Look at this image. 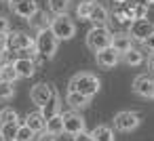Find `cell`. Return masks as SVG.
<instances>
[{"instance_id": "20", "label": "cell", "mask_w": 154, "mask_h": 141, "mask_svg": "<svg viewBox=\"0 0 154 141\" xmlns=\"http://www.w3.org/2000/svg\"><path fill=\"white\" fill-rule=\"evenodd\" d=\"M59 95L55 93L53 97H51V101L45 105V107H40V112H42V116H45V120H49V118H53V116H57L59 114Z\"/></svg>"}, {"instance_id": "3", "label": "cell", "mask_w": 154, "mask_h": 141, "mask_svg": "<svg viewBox=\"0 0 154 141\" xmlns=\"http://www.w3.org/2000/svg\"><path fill=\"white\" fill-rule=\"evenodd\" d=\"M51 32L55 34L57 40H70V38H74V34H76V23H74L68 15H59V17L53 19Z\"/></svg>"}, {"instance_id": "36", "label": "cell", "mask_w": 154, "mask_h": 141, "mask_svg": "<svg viewBox=\"0 0 154 141\" xmlns=\"http://www.w3.org/2000/svg\"><path fill=\"white\" fill-rule=\"evenodd\" d=\"M148 68L154 72V53H150V55H148Z\"/></svg>"}, {"instance_id": "6", "label": "cell", "mask_w": 154, "mask_h": 141, "mask_svg": "<svg viewBox=\"0 0 154 141\" xmlns=\"http://www.w3.org/2000/svg\"><path fill=\"white\" fill-rule=\"evenodd\" d=\"M114 126H116L118 130H125V133L135 130V128L139 126V116H137L135 112H129V110L118 112V114L114 116Z\"/></svg>"}, {"instance_id": "39", "label": "cell", "mask_w": 154, "mask_h": 141, "mask_svg": "<svg viewBox=\"0 0 154 141\" xmlns=\"http://www.w3.org/2000/svg\"><path fill=\"white\" fill-rule=\"evenodd\" d=\"M152 99H154V93H152Z\"/></svg>"}, {"instance_id": "11", "label": "cell", "mask_w": 154, "mask_h": 141, "mask_svg": "<svg viewBox=\"0 0 154 141\" xmlns=\"http://www.w3.org/2000/svg\"><path fill=\"white\" fill-rule=\"evenodd\" d=\"M133 91H135V95L150 99V97H152V93H154V78H152V76H148V74L137 76V78H135V82H133Z\"/></svg>"}, {"instance_id": "25", "label": "cell", "mask_w": 154, "mask_h": 141, "mask_svg": "<svg viewBox=\"0 0 154 141\" xmlns=\"http://www.w3.org/2000/svg\"><path fill=\"white\" fill-rule=\"evenodd\" d=\"M19 78V74H17V70H15V65L13 63H5V68H2V72H0V80H5V82H15Z\"/></svg>"}, {"instance_id": "21", "label": "cell", "mask_w": 154, "mask_h": 141, "mask_svg": "<svg viewBox=\"0 0 154 141\" xmlns=\"http://www.w3.org/2000/svg\"><path fill=\"white\" fill-rule=\"evenodd\" d=\"M68 103L74 107V110H82V107H87L89 103H91V99L89 97H85V95H80V93H68Z\"/></svg>"}, {"instance_id": "19", "label": "cell", "mask_w": 154, "mask_h": 141, "mask_svg": "<svg viewBox=\"0 0 154 141\" xmlns=\"http://www.w3.org/2000/svg\"><path fill=\"white\" fill-rule=\"evenodd\" d=\"M89 21H93L95 28H106V23H108V11H106L101 4H95V9H93Z\"/></svg>"}, {"instance_id": "5", "label": "cell", "mask_w": 154, "mask_h": 141, "mask_svg": "<svg viewBox=\"0 0 154 141\" xmlns=\"http://www.w3.org/2000/svg\"><path fill=\"white\" fill-rule=\"evenodd\" d=\"M55 93H57V91H55V86H53V84L40 82V84L32 86V91H30V97H32V101H34L38 107H45V105L51 101V97H53Z\"/></svg>"}, {"instance_id": "17", "label": "cell", "mask_w": 154, "mask_h": 141, "mask_svg": "<svg viewBox=\"0 0 154 141\" xmlns=\"http://www.w3.org/2000/svg\"><path fill=\"white\" fill-rule=\"evenodd\" d=\"M45 130L47 133H51V135H61V133H66V128H63V114H57V116H53V118H49L47 120V126H45Z\"/></svg>"}, {"instance_id": "1", "label": "cell", "mask_w": 154, "mask_h": 141, "mask_svg": "<svg viewBox=\"0 0 154 141\" xmlns=\"http://www.w3.org/2000/svg\"><path fill=\"white\" fill-rule=\"evenodd\" d=\"M99 86H101L99 78L95 74H89V72H80V74H76L70 80V91L72 93H80V95H85L89 99L99 93Z\"/></svg>"}, {"instance_id": "9", "label": "cell", "mask_w": 154, "mask_h": 141, "mask_svg": "<svg viewBox=\"0 0 154 141\" xmlns=\"http://www.w3.org/2000/svg\"><path fill=\"white\" fill-rule=\"evenodd\" d=\"M63 128L68 135H78V133H85V118L78 114V112H66L63 114Z\"/></svg>"}, {"instance_id": "18", "label": "cell", "mask_w": 154, "mask_h": 141, "mask_svg": "<svg viewBox=\"0 0 154 141\" xmlns=\"http://www.w3.org/2000/svg\"><path fill=\"white\" fill-rule=\"evenodd\" d=\"M91 137H93V141H114V130L106 124H97L91 130Z\"/></svg>"}, {"instance_id": "14", "label": "cell", "mask_w": 154, "mask_h": 141, "mask_svg": "<svg viewBox=\"0 0 154 141\" xmlns=\"http://www.w3.org/2000/svg\"><path fill=\"white\" fill-rule=\"evenodd\" d=\"M13 65H15V70H17L19 78H32V76H34V72H36V63H34V59L17 57V59L13 61Z\"/></svg>"}, {"instance_id": "38", "label": "cell", "mask_w": 154, "mask_h": 141, "mask_svg": "<svg viewBox=\"0 0 154 141\" xmlns=\"http://www.w3.org/2000/svg\"><path fill=\"white\" fill-rule=\"evenodd\" d=\"M0 141H7V139H5V137H2V135H0Z\"/></svg>"}, {"instance_id": "2", "label": "cell", "mask_w": 154, "mask_h": 141, "mask_svg": "<svg viewBox=\"0 0 154 141\" xmlns=\"http://www.w3.org/2000/svg\"><path fill=\"white\" fill-rule=\"evenodd\" d=\"M112 36H114V34H110L108 28H93V30L87 34V46H89L91 51L99 53V51L112 46Z\"/></svg>"}, {"instance_id": "28", "label": "cell", "mask_w": 154, "mask_h": 141, "mask_svg": "<svg viewBox=\"0 0 154 141\" xmlns=\"http://www.w3.org/2000/svg\"><path fill=\"white\" fill-rule=\"evenodd\" d=\"M13 95H15V86L11 82L0 80V101H9V99H13Z\"/></svg>"}, {"instance_id": "26", "label": "cell", "mask_w": 154, "mask_h": 141, "mask_svg": "<svg viewBox=\"0 0 154 141\" xmlns=\"http://www.w3.org/2000/svg\"><path fill=\"white\" fill-rule=\"evenodd\" d=\"M122 59H125V63H127V65H139V63L143 61V53H141V51H137V49H131L129 53H125V55H122Z\"/></svg>"}, {"instance_id": "10", "label": "cell", "mask_w": 154, "mask_h": 141, "mask_svg": "<svg viewBox=\"0 0 154 141\" xmlns=\"http://www.w3.org/2000/svg\"><path fill=\"white\" fill-rule=\"evenodd\" d=\"M152 34H154V26H152L150 21H146L143 17H141V19H135V21L131 23V30H129V36H131V38L146 42Z\"/></svg>"}, {"instance_id": "30", "label": "cell", "mask_w": 154, "mask_h": 141, "mask_svg": "<svg viewBox=\"0 0 154 141\" xmlns=\"http://www.w3.org/2000/svg\"><path fill=\"white\" fill-rule=\"evenodd\" d=\"M143 19L154 26V4H148V7L143 9Z\"/></svg>"}, {"instance_id": "31", "label": "cell", "mask_w": 154, "mask_h": 141, "mask_svg": "<svg viewBox=\"0 0 154 141\" xmlns=\"http://www.w3.org/2000/svg\"><path fill=\"white\" fill-rule=\"evenodd\" d=\"M36 141H57V137H55V135H51V133H47V130H42V133H38Z\"/></svg>"}, {"instance_id": "13", "label": "cell", "mask_w": 154, "mask_h": 141, "mask_svg": "<svg viewBox=\"0 0 154 141\" xmlns=\"http://www.w3.org/2000/svg\"><path fill=\"white\" fill-rule=\"evenodd\" d=\"M112 49L118 53V55H125L133 49V38L129 34H114L112 36Z\"/></svg>"}, {"instance_id": "24", "label": "cell", "mask_w": 154, "mask_h": 141, "mask_svg": "<svg viewBox=\"0 0 154 141\" xmlns=\"http://www.w3.org/2000/svg\"><path fill=\"white\" fill-rule=\"evenodd\" d=\"M95 0H82V2L78 4V9H76V15L80 17V19H91V13H93V9H95Z\"/></svg>"}, {"instance_id": "33", "label": "cell", "mask_w": 154, "mask_h": 141, "mask_svg": "<svg viewBox=\"0 0 154 141\" xmlns=\"http://www.w3.org/2000/svg\"><path fill=\"white\" fill-rule=\"evenodd\" d=\"M0 34H9V19L0 15Z\"/></svg>"}, {"instance_id": "8", "label": "cell", "mask_w": 154, "mask_h": 141, "mask_svg": "<svg viewBox=\"0 0 154 141\" xmlns=\"http://www.w3.org/2000/svg\"><path fill=\"white\" fill-rule=\"evenodd\" d=\"M32 46H36V42H34L28 34H23V32L9 34V51H11V53H21V51H28V49H32Z\"/></svg>"}, {"instance_id": "35", "label": "cell", "mask_w": 154, "mask_h": 141, "mask_svg": "<svg viewBox=\"0 0 154 141\" xmlns=\"http://www.w3.org/2000/svg\"><path fill=\"white\" fill-rule=\"evenodd\" d=\"M146 46L150 49V53H154V34H152V36H150L148 40H146Z\"/></svg>"}, {"instance_id": "7", "label": "cell", "mask_w": 154, "mask_h": 141, "mask_svg": "<svg viewBox=\"0 0 154 141\" xmlns=\"http://www.w3.org/2000/svg\"><path fill=\"white\" fill-rule=\"evenodd\" d=\"M11 11L23 19H32L34 13L38 11V4H36V0H11L9 2Z\"/></svg>"}, {"instance_id": "16", "label": "cell", "mask_w": 154, "mask_h": 141, "mask_svg": "<svg viewBox=\"0 0 154 141\" xmlns=\"http://www.w3.org/2000/svg\"><path fill=\"white\" fill-rule=\"evenodd\" d=\"M23 124H26L28 128H32L34 133H42L45 126H47V120H45L42 112H32V114L26 116V122H23Z\"/></svg>"}, {"instance_id": "29", "label": "cell", "mask_w": 154, "mask_h": 141, "mask_svg": "<svg viewBox=\"0 0 154 141\" xmlns=\"http://www.w3.org/2000/svg\"><path fill=\"white\" fill-rule=\"evenodd\" d=\"M34 135H36V133H34L32 128H28L26 124H21V126H19V133H17V139H15V141H32V139H34Z\"/></svg>"}, {"instance_id": "15", "label": "cell", "mask_w": 154, "mask_h": 141, "mask_svg": "<svg viewBox=\"0 0 154 141\" xmlns=\"http://www.w3.org/2000/svg\"><path fill=\"white\" fill-rule=\"evenodd\" d=\"M51 23H53V21H51L49 13H47V11H40V9H38V11L34 13V17L30 19V26H32L38 34L45 32V30H51Z\"/></svg>"}, {"instance_id": "23", "label": "cell", "mask_w": 154, "mask_h": 141, "mask_svg": "<svg viewBox=\"0 0 154 141\" xmlns=\"http://www.w3.org/2000/svg\"><path fill=\"white\" fill-rule=\"evenodd\" d=\"M49 9H51V13H55L57 17H59V15H68V11H70V0H49Z\"/></svg>"}, {"instance_id": "37", "label": "cell", "mask_w": 154, "mask_h": 141, "mask_svg": "<svg viewBox=\"0 0 154 141\" xmlns=\"http://www.w3.org/2000/svg\"><path fill=\"white\" fill-rule=\"evenodd\" d=\"M2 68H5V63H2V59H0V72H2Z\"/></svg>"}, {"instance_id": "34", "label": "cell", "mask_w": 154, "mask_h": 141, "mask_svg": "<svg viewBox=\"0 0 154 141\" xmlns=\"http://www.w3.org/2000/svg\"><path fill=\"white\" fill-rule=\"evenodd\" d=\"M74 141H93V137H91V133H78L76 137H74Z\"/></svg>"}, {"instance_id": "27", "label": "cell", "mask_w": 154, "mask_h": 141, "mask_svg": "<svg viewBox=\"0 0 154 141\" xmlns=\"http://www.w3.org/2000/svg\"><path fill=\"white\" fill-rule=\"evenodd\" d=\"M17 112L13 107H5V110H0V124H13L17 122Z\"/></svg>"}, {"instance_id": "22", "label": "cell", "mask_w": 154, "mask_h": 141, "mask_svg": "<svg viewBox=\"0 0 154 141\" xmlns=\"http://www.w3.org/2000/svg\"><path fill=\"white\" fill-rule=\"evenodd\" d=\"M19 122H13V124H0V135H2L7 141H15L17 139V133H19Z\"/></svg>"}, {"instance_id": "4", "label": "cell", "mask_w": 154, "mask_h": 141, "mask_svg": "<svg viewBox=\"0 0 154 141\" xmlns=\"http://www.w3.org/2000/svg\"><path fill=\"white\" fill-rule=\"evenodd\" d=\"M57 38H55V34L51 32V30H45V32H40L38 36H36V51H38V55H42L45 59H51L55 53H57Z\"/></svg>"}, {"instance_id": "32", "label": "cell", "mask_w": 154, "mask_h": 141, "mask_svg": "<svg viewBox=\"0 0 154 141\" xmlns=\"http://www.w3.org/2000/svg\"><path fill=\"white\" fill-rule=\"evenodd\" d=\"M9 49V34H0V53Z\"/></svg>"}, {"instance_id": "12", "label": "cell", "mask_w": 154, "mask_h": 141, "mask_svg": "<svg viewBox=\"0 0 154 141\" xmlns=\"http://www.w3.org/2000/svg\"><path fill=\"white\" fill-rule=\"evenodd\" d=\"M118 59H120V55H118L112 46H108V49L95 53V61H97V65H99V68H106V70L114 68V65L118 63Z\"/></svg>"}]
</instances>
